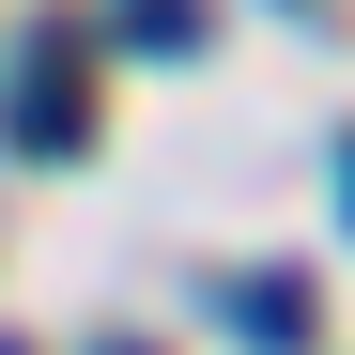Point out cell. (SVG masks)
I'll list each match as a JSON object with an SVG mask.
<instances>
[{
    "mask_svg": "<svg viewBox=\"0 0 355 355\" xmlns=\"http://www.w3.org/2000/svg\"><path fill=\"white\" fill-rule=\"evenodd\" d=\"M0 124H16V155H62V139H78V62H62V46L16 78V108H0Z\"/></svg>",
    "mask_w": 355,
    "mask_h": 355,
    "instance_id": "cell-1",
    "label": "cell"
},
{
    "mask_svg": "<svg viewBox=\"0 0 355 355\" xmlns=\"http://www.w3.org/2000/svg\"><path fill=\"white\" fill-rule=\"evenodd\" d=\"M232 324H248V355H309V278H232Z\"/></svg>",
    "mask_w": 355,
    "mask_h": 355,
    "instance_id": "cell-2",
    "label": "cell"
},
{
    "mask_svg": "<svg viewBox=\"0 0 355 355\" xmlns=\"http://www.w3.org/2000/svg\"><path fill=\"white\" fill-rule=\"evenodd\" d=\"M124 31H139V46H186V31H201V0H124Z\"/></svg>",
    "mask_w": 355,
    "mask_h": 355,
    "instance_id": "cell-3",
    "label": "cell"
},
{
    "mask_svg": "<svg viewBox=\"0 0 355 355\" xmlns=\"http://www.w3.org/2000/svg\"><path fill=\"white\" fill-rule=\"evenodd\" d=\"M340 216H355V139H340Z\"/></svg>",
    "mask_w": 355,
    "mask_h": 355,
    "instance_id": "cell-4",
    "label": "cell"
},
{
    "mask_svg": "<svg viewBox=\"0 0 355 355\" xmlns=\"http://www.w3.org/2000/svg\"><path fill=\"white\" fill-rule=\"evenodd\" d=\"M93 355H155V340H93Z\"/></svg>",
    "mask_w": 355,
    "mask_h": 355,
    "instance_id": "cell-5",
    "label": "cell"
},
{
    "mask_svg": "<svg viewBox=\"0 0 355 355\" xmlns=\"http://www.w3.org/2000/svg\"><path fill=\"white\" fill-rule=\"evenodd\" d=\"M0 355H16V340H0Z\"/></svg>",
    "mask_w": 355,
    "mask_h": 355,
    "instance_id": "cell-6",
    "label": "cell"
}]
</instances>
